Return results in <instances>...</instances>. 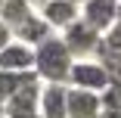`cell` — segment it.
Instances as JSON below:
<instances>
[{"instance_id": "obj_18", "label": "cell", "mask_w": 121, "mask_h": 118, "mask_svg": "<svg viewBox=\"0 0 121 118\" xmlns=\"http://www.w3.org/2000/svg\"><path fill=\"white\" fill-rule=\"evenodd\" d=\"M25 3H28V6H31V9H40V6H43V3H47V0H25Z\"/></svg>"}, {"instance_id": "obj_9", "label": "cell", "mask_w": 121, "mask_h": 118, "mask_svg": "<svg viewBox=\"0 0 121 118\" xmlns=\"http://www.w3.org/2000/svg\"><path fill=\"white\" fill-rule=\"evenodd\" d=\"M37 115H40V118H65V87L43 84V87H40Z\"/></svg>"}, {"instance_id": "obj_5", "label": "cell", "mask_w": 121, "mask_h": 118, "mask_svg": "<svg viewBox=\"0 0 121 118\" xmlns=\"http://www.w3.org/2000/svg\"><path fill=\"white\" fill-rule=\"evenodd\" d=\"M99 93H87L78 87H65V118H99Z\"/></svg>"}, {"instance_id": "obj_14", "label": "cell", "mask_w": 121, "mask_h": 118, "mask_svg": "<svg viewBox=\"0 0 121 118\" xmlns=\"http://www.w3.org/2000/svg\"><path fill=\"white\" fill-rule=\"evenodd\" d=\"M103 109H112V112H121V84H109L106 93L99 96Z\"/></svg>"}, {"instance_id": "obj_12", "label": "cell", "mask_w": 121, "mask_h": 118, "mask_svg": "<svg viewBox=\"0 0 121 118\" xmlns=\"http://www.w3.org/2000/svg\"><path fill=\"white\" fill-rule=\"evenodd\" d=\"M28 84H40L34 72H25V75H16V72H0V100H9L13 93H19L22 87H28Z\"/></svg>"}, {"instance_id": "obj_20", "label": "cell", "mask_w": 121, "mask_h": 118, "mask_svg": "<svg viewBox=\"0 0 121 118\" xmlns=\"http://www.w3.org/2000/svg\"><path fill=\"white\" fill-rule=\"evenodd\" d=\"M68 3H75V6H81V3H84V0H68Z\"/></svg>"}, {"instance_id": "obj_22", "label": "cell", "mask_w": 121, "mask_h": 118, "mask_svg": "<svg viewBox=\"0 0 121 118\" xmlns=\"http://www.w3.org/2000/svg\"><path fill=\"white\" fill-rule=\"evenodd\" d=\"M0 9H3V0H0Z\"/></svg>"}, {"instance_id": "obj_2", "label": "cell", "mask_w": 121, "mask_h": 118, "mask_svg": "<svg viewBox=\"0 0 121 118\" xmlns=\"http://www.w3.org/2000/svg\"><path fill=\"white\" fill-rule=\"evenodd\" d=\"M59 37H62L65 50L71 53L75 62H81V59H87V56H93V53H99V44H103V34H96L93 28H87L81 19L75 22V25H68Z\"/></svg>"}, {"instance_id": "obj_6", "label": "cell", "mask_w": 121, "mask_h": 118, "mask_svg": "<svg viewBox=\"0 0 121 118\" xmlns=\"http://www.w3.org/2000/svg\"><path fill=\"white\" fill-rule=\"evenodd\" d=\"M0 72H16V75L34 72V50L19 40H9L0 50Z\"/></svg>"}, {"instance_id": "obj_21", "label": "cell", "mask_w": 121, "mask_h": 118, "mask_svg": "<svg viewBox=\"0 0 121 118\" xmlns=\"http://www.w3.org/2000/svg\"><path fill=\"white\" fill-rule=\"evenodd\" d=\"M118 19H121V0H118Z\"/></svg>"}, {"instance_id": "obj_3", "label": "cell", "mask_w": 121, "mask_h": 118, "mask_svg": "<svg viewBox=\"0 0 121 118\" xmlns=\"http://www.w3.org/2000/svg\"><path fill=\"white\" fill-rule=\"evenodd\" d=\"M68 84L71 87H78V90H87V93H106V87L112 84L109 75H106V68L96 62V59H81L71 65V75H68Z\"/></svg>"}, {"instance_id": "obj_1", "label": "cell", "mask_w": 121, "mask_h": 118, "mask_svg": "<svg viewBox=\"0 0 121 118\" xmlns=\"http://www.w3.org/2000/svg\"><path fill=\"white\" fill-rule=\"evenodd\" d=\"M71 65H75V59H71V53L65 50L62 37L50 34L40 47H34V75H37V81L65 87L68 75H71Z\"/></svg>"}, {"instance_id": "obj_23", "label": "cell", "mask_w": 121, "mask_h": 118, "mask_svg": "<svg viewBox=\"0 0 121 118\" xmlns=\"http://www.w3.org/2000/svg\"><path fill=\"white\" fill-rule=\"evenodd\" d=\"M34 118H40V115H34Z\"/></svg>"}, {"instance_id": "obj_7", "label": "cell", "mask_w": 121, "mask_h": 118, "mask_svg": "<svg viewBox=\"0 0 121 118\" xmlns=\"http://www.w3.org/2000/svg\"><path fill=\"white\" fill-rule=\"evenodd\" d=\"M50 28H59V31H65L68 25H75V22L81 19V6H75V3H68V0H47V3L40 6V13H37Z\"/></svg>"}, {"instance_id": "obj_16", "label": "cell", "mask_w": 121, "mask_h": 118, "mask_svg": "<svg viewBox=\"0 0 121 118\" xmlns=\"http://www.w3.org/2000/svg\"><path fill=\"white\" fill-rule=\"evenodd\" d=\"M9 40H13V31H9V28L3 25V22H0V50H3V47H6Z\"/></svg>"}, {"instance_id": "obj_10", "label": "cell", "mask_w": 121, "mask_h": 118, "mask_svg": "<svg viewBox=\"0 0 121 118\" xmlns=\"http://www.w3.org/2000/svg\"><path fill=\"white\" fill-rule=\"evenodd\" d=\"M50 34H53V28H50V25H47V22L34 13V16L25 22V25H19V28L13 31V40H19V44H25V47H31V50H34V47H40Z\"/></svg>"}, {"instance_id": "obj_19", "label": "cell", "mask_w": 121, "mask_h": 118, "mask_svg": "<svg viewBox=\"0 0 121 118\" xmlns=\"http://www.w3.org/2000/svg\"><path fill=\"white\" fill-rule=\"evenodd\" d=\"M0 118H6V109H3V100H0Z\"/></svg>"}, {"instance_id": "obj_15", "label": "cell", "mask_w": 121, "mask_h": 118, "mask_svg": "<svg viewBox=\"0 0 121 118\" xmlns=\"http://www.w3.org/2000/svg\"><path fill=\"white\" fill-rule=\"evenodd\" d=\"M103 47L106 50H115V53H121V19L115 22V25L103 34Z\"/></svg>"}, {"instance_id": "obj_4", "label": "cell", "mask_w": 121, "mask_h": 118, "mask_svg": "<svg viewBox=\"0 0 121 118\" xmlns=\"http://www.w3.org/2000/svg\"><path fill=\"white\" fill-rule=\"evenodd\" d=\"M81 22L96 34H106L118 22V0H84L81 3Z\"/></svg>"}, {"instance_id": "obj_17", "label": "cell", "mask_w": 121, "mask_h": 118, "mask_svg": "<svg viewBox=\"0 0 121 118\" xmlns=\"http://www.w3.org/2000/svg\"><path fill=\"white\" fill-rule=\"evenodd\" d=\"M99 118H121V112H112V109H103Z\"/></svg>"}, {"instance_id": "obj_11", "label": "cell", "mask_w": 121, "mask_h": 118, "mask_svg": "<svg viewBox=\"0 0 121 118\" xmlns=\"http://www.w3.org/2000/svg\"><path fill=\"white\" fill-rule=\"evenodd\" d=\"M31 16H34V9L25 3V0H3V9H0V22H3L9 31H16L19 25H25Z\"/></svg>"}, {"instance_id": "obj_13", "label": "cell", "mask_w": 121, "mask_h": 118, "mask_svg": "<svg viewBox=\"0 0 121 118\" xmlns=\"http://www.w3.org/2000/svg\"><path fill=\"white\" fill-rule=\"evenodd\" d=\"M99 65L106 68V75H109V81L112 84H121V53H115V50H106V47L99 44Z\"/></svg>"}, {"instance_id": "obj_8", "label": "cell", "mask_w": 121, "mask_h": 118, "mask_svg": "<svg viewBox=\"0 0 121 118\" xmlns=\"http://www.w3.org/2000/svg\"><path fill=\"white\" fill-rule=\"evenodd\" d=\"M37 103H40V84H28L19 93H13L3 103V109H6V118H34Z\"/></svg>"}]
</instances>
